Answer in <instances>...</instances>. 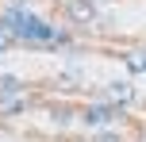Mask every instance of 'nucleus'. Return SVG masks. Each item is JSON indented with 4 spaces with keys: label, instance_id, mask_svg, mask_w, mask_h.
I'll return each mask as SVG.
<instances>
[{
    "label": "nucleus",
    "instance_id": "obj_5",
    "mask_svg": "<svg viewBox=\"0 0 146 142\" xmlns=\"http://www.w3.org/2000/svg\"><path fill=\"white\" fill-rule=\"evenodd\" d=\"M12 92H19V81L15 77H0V96H12Z\"/></svg>",
    "mask_w": 146,
    "mask_h": 142
},
{
    "label": "nucleus",
    "instance_id": "obj_4",
    "mask_svg": "<svg viewBox=\"0 0 146 142\" xmlns=\"http://www.w3.org/2000/svg\"><path fill=\"white\" fill-rule=\"evenodd\" d=\"M108 96H111V100H123V104H127L135 92H131V85H127V81H111V85H108Z\"/></svg>",
    "mask_w": 146,
    "mask_h": 142
},
{
    "label": "nucleus",
    "instance_id": "obj_1",
    "mask_svg": "<svg viewBox=\"0 0 146 142\" xmlns=\"http://www.w3.org/2000/svg\"><path fill=\"white\" fill-rule=\"evenodd\" d=\"M8 31H12V35H19V38H31V42H54V27H46L42 19H35V15H27V12H19V8H15V12H8L4 19Z\"/></svg>",
    "mask_w": 146,
    "mask_h": 142
},
{
    "label": "nucleus",
    "instance_id": "obj_3",
    "mask_svg": "<svg viewBox=\"0 0 146 142\" xmlns=\"http://www.w3.org/2000/svg\"><path fill=\"white\" fill-rule=\"evenodd\" d=\"M85 123L88 127H104V123H111V108H85Z\"/></svg>",
    "mask_w": 146,
    "mask_h": 142
},
{
    "label": "nucleus",
    "instance_id": "obj_6",
    "mask_svg": "<svg viewBox=\"0 0 146 142\" xmlns=\"http://www.w3.org/2000/svg\"><path fill=\"white\" fill-rule=\"evenodd\" d=\"M4 46H8V35H4V31H0V50H4Z\"/></svg>",
    "mask_w": 146,
    "mask_h": 142
},
{
    "label": "nucleus",
    "instance_id": "obj_2",
    "mask_svg": "<svg viewBox=\"0 0 146 142\" xmlns=\"http://www.w3.org/2000/svg\"><path fill=\"white\" fill-rule=\"evenodd\" d=\"M96 15V4L92 0H69V19L73 23H88Z\"/></svg>",
    "mask_w": 146,
    "mask_h": 142
}]
</instances>
